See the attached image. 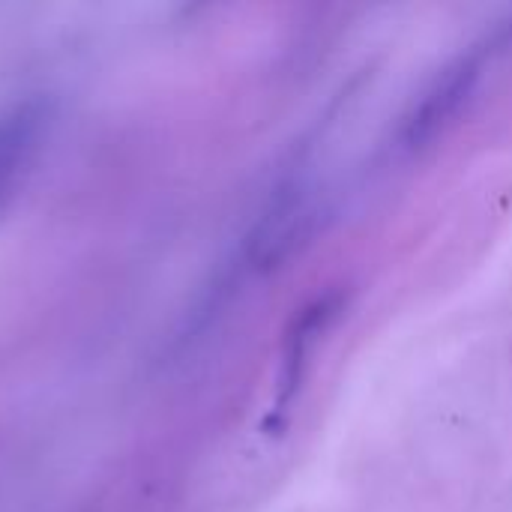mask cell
Masks as SVG:
<instances>
[{
  "label": "cell",
  "mask_w": 512,
  "mask_h": 512,
  "mask_svg": "<svg viewBox=\"0 0 512 512\" xmlns=\"http://www.w3.org/2000/svg\"><path fill=\"white\" fill-rule=\"evenodd\" d=\"M480 78V60L477 57H462L450 63L414 102L411 114L405 117L402 126V144L408 150H423L429 147L438 135L447 132V126L459 117L465 102L471 99L474 87Z\"/></svg>",
  "instance_id": "6da1fadb"
},
{
  "label": "cell",
  "mask_w": 512,
  "mask_h": 512,
  "mask_svg": "<svg viewBox=\"0 0 512 512\" xmlns=\"http://www.w3.org/2000/svg\"><path fill=\"white\" fill-rule=\"evenodd\" d=\"M48 129V105L42 99H18L0 108V210L15 195L24 171L36 159Z\"/></svg>",
  "instance_id": "7a4b0ae2"
},
{
  "label": "cell",
  "mask_w": 512,
  "mask_h": 512,
  "mask_svg": "<svg viewBox=\"0 0 512 512\" xmlns=\"http://www.w3.org/2000/svg\"><path fill=\"white\" fill-rule=\"evenodd\" d=\"M339 312V300L336 297H318L309 309H303V315L297 318L291 336H288V345H285V366H282V399H288L300 381H303V372L309 366V357L315 351V342L318 336L333 324Z\"/></svg>",
  "instance_id": "3957f363"
}]
</instances>
